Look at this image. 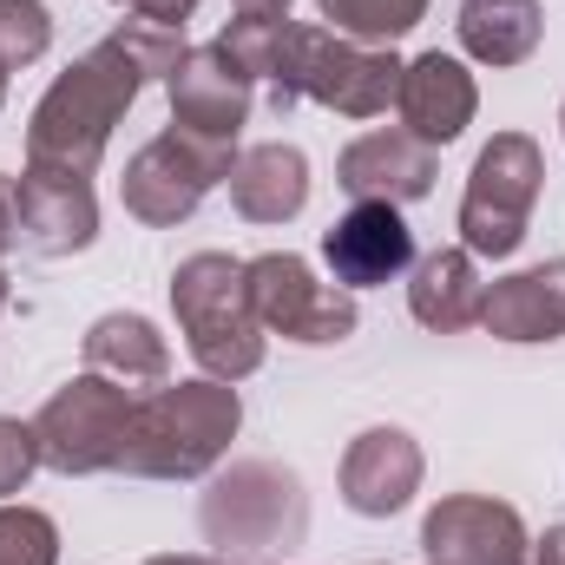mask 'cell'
<instances>
[{
    "mask_svg": "<svg viewBox=\"0 0 565 565\" xmlns=\"http://www.w3.org/2000/svg\"><path fill=\"white\" fill-rule=\"evenodd\" d=\"M86 369L93 375H113V382H164L171 375V342L158 335L151 316H132V309H113L86 329Z\"/></svg>",
    "mask_w": 565,
    "mask_h": 565,
    "instance_id": "obj_20",
    "label": "cell"
},
{
    "mask_svg": "<svg viewBox=\"0 0 565 565\" xmlns=\"http://www.w3.org/2000/svg\"><path fill=\"white\" fill-rule=\"evenodd\" d=\"M33 467H40V434H33V422H7L0 415V500L20 493L33 480Z\"/></svg>",
    "mask_w": 565,
    "mask_h": 565,
    "instance_id": "obj_26",
    "label": "cell"
},
{
    "mask_svg": "<svg viewBox=\"0 0 565 565\" xmlns=\"http://www.w3.org/2000/svg\"><path fill=\"white\" fill-rule=\"evenodd\" d=\"M139 20H158V26H184L198 13V0H126Z\"/></svg>",
    "mask_w": 565,
    "mask_h": 565,
    "instance_id": "obj_28",
    "label": "cell"
},
{
    "mask_svg": "<svg viewBox=\"0 0 565 565\" xmlns=\"http://www.w3.org/2000/svg\"><path fill=\"white\" fill-rule=\"evenodd\" d=\"M20 250V184L0 171V257Z\"/></svg>",
    "mask_w": 565,
    "mask_h": 565,
    "instance_id": "obj_27",
    "label": "cell"
},
{
    "mask_svg": "<svg viewBox=\"0 0 565 565\" xmlns=\"http://www.w3.org/2000/svg\"><path fill=\"white\" fill-rule=\"evenodd\" d=\"M132 388L113 382V375H73L66 388L46 395V408L33 415V434H40V467L53 473H106L119 467L126 454V434H132Z\"/></svg>",
    "mask_w": 565,
    "mask_h": 565,
    "instance_id": "obj_7",
    "label": "cell"
},
{
    "mask_svg": "<svg viewBox=\"0 0 565 565\" xmlns=\"http://www.w3.org/2000/svg\"><path fill=\"white\" fill-rule=\"evenodd\" d=\"M422 493V447L402 427H369L342 454V500L362 520H388Z\"/></svg>",
    "mask_w": 565,
    "mask_h": 565,
    "instance_id": "obj_13",
    "label": "cell"
},
{
    "mask_svg": "<svg viewBox=\"0 0 565 565\" xmlns=\"http://www.w3.org/2000/svg\"><path fill=\"white\" fill-rule=\"evenodd\" d=\"M454 26L480 66H520V60H533L546 13H540V0H460Z\"/></svg>",
    "mask_w": 565,
    "mask_h": 565,
    "instance_id": "obj_21",
    "label": "cell"
},
{
    "mask_svg": "<svg viewBox=\"0 0 565 565\" xmlns=\"http://www.w3.org/2000/svg\"><path fill=\"white\" fill-rule=\"evenodd\" d=\"M171 316L184 329L191 362L211 382H244L264 369V322L250 309L244 264L224 250H198L171 270Z\"/></svg>",
    "mask_w": 565,
    "mask_h": 565,
    "instance_id": "obj_3",
    "label": "cell"
},
{
    "mask_svg": "<svg viewBox=\"0 0 565 565\" xmlns=\"http://www.w3.org/2000/svg\"><path fill=\"white\" fill-rule=\"evenodd\" d=\"M145 86V66L106 33L93 53H79L33 106L26 119V164L33 171H66V178H93L106 145H113V126L132 113Z\"/></svg>",
    "mask_w": 565,
    "mask_h": 565,
    "instance_id": "obj_1",
    "label": "cell"
},
{
    "mask_svg": "<svg viewBox=\"0 0 565 565\" xmlns=\"http://www.w3.org/2000/svg\"><path fill=\"white\" fill-rule=\"evenodd\" d=\"M422 553L427 565H526L533 540H526V520L507 500H493V493H447L440 507H427Z\"/></svg>",
    "mask_w": 565,
    "mask_h": 565,
    "instance_id": "obj_10",
    "label": "cell"
},
{
    "mask_svg": "<svg viewBox=\"0 0 565 565\" xmlns=\"http://www.w3.org/2000/svg\"><path fill=\"white\" fill-rule=\"evenodd\" d=\"M244 13H289V0H237Z\"/></svg>",
    "mask_w": 565,
    "mask_h": 565,
    "instance_id": "obj_31",
    "label": "cell"
},
{
    "mask_svg": "<svg viewBox=\"0 0 565 565\" xmlns=\"http://www.w3.org/2000/svg\"><path fill=\"white\" fill-rule=\"evenodd\" d=\"M540 184H546V151L526 132H500L473 158V178H467V198H460V244L473 257H493V264L513 257L526 244Z\"/></svg>",
    "mask_w": 565,
    "mask_h": 565,
    "instance_id": "obj_6",
    "label": "cell"
},
{
    "mask_svg": "<svg viewBox=\"0 0 565 565\" xmlns=\"http://www.w3.org/2000/svg\"><path fill=\"white\" fill-rule=\"evenodd\" d=\"M0 106H7V79H0Z\"/></svg>",
    "mask_w": 565,
    "mask_h": 565,
    "instance_id": "obj_33",
    "label": "cell"
},
{
    "mask_svg": "<svg viewBox=\"0 0 565 565\" xmlns=\"http://www.w3.org/2000/svg\"><path fill=\"white\" fill-rule=\"evenodd\" d=\"M20 250L33 257H73L99 237V198L93 178H66V171H20Z\"/></svg>",
    "mask_w": 565,
    "mask_h": 565,
    "instance_id": "obj_11",
    "label": "cell"
},
{
    "mask_svg": "<svg viewBox=\"0 0 565 565\" xmlns=\"http://www.w3.org/2000/svg\"><path fill=\"white\" fill-rule=\"evenodd\" d=\"M0 565H60V526L40 507H0Z\"/></svg>",
    "mask_w": 565,
    "mask_h": 565,
    "instance_id": "obj_25",
    "label": "cell"
},
{
    "mask_svg": "<svg viewBox=\"0 0 565 565\" xmlns=\"http://www.w3.org/2000/svg\"><path fill=\"white\" fill-rule=\"evenodd\" d=\"M473 106H480V86H473V73L454 53L434 46V53L402 66L395 113H402V132H415L422 145H454L473 126Z\"/></svg>",
    "mask_w": 565,
    "mask_h": 565,
    "instance_id": "obj_16",
    "label": "cell"
},
{
    "mask_svg": "<svg viewBox=\"0 0 565 565\" xmlns=\"http://www.w3.org/2000/svg\"><path fill=\"white\" fill-rule=\"evenodd\" d=\"M395 93H402L395 46H362V40H342L329 26H296L289 60H282L277 86H270V106L289 113L296 99H316L342 119H375V113L395 106Z\"/></svg>",
    "mask_w": 565,
    "mask_h": 565,
    "instance_id": "obj_4",
    "label": "cell"
},
{
    "mask_svg": "<svg viewBox=\"0 0 565 565\" xmlns=\"http://www.w3.org/2000/svg\"><path fill=\"white\" fill-rule=\"evenodd\" d=\"M231 164H237V145H217V139L184 132V126H164L158 139H145L126 158L119 198H126V211L139 224L171 231V224H184L211 198V184H231Z\"/></svg>",
    "mask_w": 565,
    "mask_h": 565,
    "instance_id": "obj_8",
    "label": "cell"
},
{
    "mask_svg": "<svg viewBox=\"0 0 565 565\" xmlns=\"http://www.w3.org/2000/svg\"><path fill=\"white\" fill-rule=\"evenodd\" d=\"M231 204L250 224H289L309 204V158L296 145H250L231 164Z\"/></svg>",
    "mask_w": 565,
    "mask_h": 565,
    "instance_id": "obj_18",
    "label": "cell"
},
{
    "mask_svg": "<svg viewBox=\"0 0 565 565\" xmlns=\"http://www.w3.org/2000/svg\"><path fill=\"white\" fill-rule=\"evenodd\" d=\"M53 46V13L46 0H0V79L33 66Z\"/></svg>",
    "mask_w": 565,
    "mask_h": 565,
    "instance_id": "obj_24",
    "label": "cell"
},
{
    "mask_svg": "<svg viewBox=\"0 0 565 565\" xmlns=\"http://www.w3.org/2000/svg\"><path fill=\"white\" fill-rule=\"evenodd\" d=\"M119 7H126V0H119Z\"/></svg>",
    "mask_w": 565,
    "mask_h": 565,
    "instance_id": "obj_35",
    "label": "cell"
},
{
    "mask_svg": "<svg viewBox=\"0 0 565 565\" xmlns=\"http://www.w3.org/2000/svg\"><path fill=\"white\" fill-rule=\"evenodd\" d=\"M7 296H13V282H7V270H0V309H7Z\"/></svg>",
    "mask_w": 565,
    "mask_h": 565,
    "instance_id": "obj_32",
    "label": "cell"
},
{
    "mask_svg": "<svg viewBox=\"0 0 565 565\" xmlns=\"http://www.w3.org/2000/svg\"><path fill=\"white\" fill-rule=\"evenodd\" d=\"M322 257L342 289H375L415 264V231L402 224V204H355L322 231Z\"/></svg>",
    "mask_w": 565,
    "mask_h": 565,
    "instance_id": "obj_12",
    "label": "cell"
},
{
    "mask_svg": "<svg viewBox=\"0 0 565 565\" xmlns=\"http://www.w3.org/2000/svg\"><path fill=\"white\" fill-rule=\"evenodd\" d=\"M533 565H565V526H546V540L533 546Z\"/></svg>",
    "mask_w": 565,
    "mask_h": 565,
    "instance_id": "obj_29",
    "label": "cell"
},
{
    "mask_svg": "<svg viewBox=\"0 0 565 565\" xmlns=\"http://www.w3.org/2000/svg\"><path fill=\"white\" fill-rule=\"evenodd\" d=\"M335 184L355 204H415L434 191V145L415 132H362L335 158Z\"/></svg>",
    "mask_w": 565,
    "mask_h": 565,
    "instance_id": "obj_15",
    "label": "cell"
},
{
    "mask_svg": "<svg viewBox=\"0 0 565 565\" xmlns=\"http://www.w3.org/2000/svg\"><path fill=\"white\" fill-rule=\"evenodd\" d=\"M145 565H217V559H204V553H158V559H145Z\"/></svg>",
    "mask_w": 565,
    "mask_h": 565,
    "instance_id": "obj_30",
    "label": "cell"
},
{
    "mask_svg": "<svg viewBox=\"0 0 565 565\" xmlns=\"http://www.w3.org/2000/svg\"><path fill=\"white\" fill-rule=\"evenodd\" d=\"M244 282H250V309L264 322V335H282V342H302V349H329V342H349L362 309H355V289L342 282H316V270L289 250H270V257H250L244 264Z\"/></svg>",
    "mask_w": 565,
    "mask_h": 565,
    "instance_id": "obj_9",
    "label": "cell"
},
{
    "mask_svg": "<svg viewBox=\"0 0 565 565\" xmlns=\"http://www.w3.org/2000/svg\"><path fill=\"white\" fill-rule=\"evenodd\" d=\"M316 13H322L329 33H342V40L395 46V40L427 13V0H316Z\"/></svg>",
    "mask_w": 565,
    "mask_h": 565,
    "instance_id": "obj_23",
    "label": "cell"
},
{
    "mask_svg": "<svg viewBox=\"0 0 565 565\" xmlns=\"http://www.w3.org/2000/svg\"><path fill=\"white\" fill-rule=\"evenodd\" d=\"M237 422H244L237 382L204 375V382L158 388L132 415L119 473H132V480H198V473H211L224 460V447L237 440Z\"/></svg>",
    "mask_w": 565,
    "mask_h": 565,
    "instance_id": "obj_2",
    "label": "cell"
},
{
    "mask_svg": "<svg viewBox=\"0 0 565 565\" xmlns=\"http://www.w3.org/2000/svg\"><path fill=\"white\" fill-rule=\"evenodd\" d=\"M289 33H296L289 13H237V20L217 33V53L231 60L237 79H270V86H277L282 60H289Z\"/></svg>",
    "mask_w": 565,
    "mask_h": 565,
    "instance_id": "obj_22",
    "label": "cell"
},
{
    "mask_svg": "<svg viewBox=\"0 0 565 565\" xmlns=\"http://www.w3.org/2000/svg\"><path fill=\"white\" fill-rule=\"evenodd\" d=\"M559 126H565V113H559Z\"/></svg>",
    "mask_w": 565,
    "mask_h": 565,
    "instance_id": "obj_34",
    "label": "cell"
},
{
    "mask_svg": "<svg viewBox=\"0 0 565 565\" xmlns=\"http://www.w3.org/2000/svg\"><path fill=\"white\" fill-rule=\"evenodd\" d=\"M198 526L217 553H277V546L302 540L309 493L277 460H237L231 473L211 480V493L198 507Z\"/></svg>",
    "mask_w": 565,
    "mask_h": 565,
    "instance_id": "obj_5",
    "label": "cell"
},
{
    "mask_svg": "<svg viewBox=\"0 0 565 565\" xmlns=\"http://www.w3.org/2000/svg\"><path fill=\"white\" fill-rule=\"evenodd\" d=\"M487 335L500 342H559L565 335V264H540L520 277H500L480 302Z\"/></svg>",
    "mask_w": 565,
    "mask_h": 565,
    "instance_id": "obj_17",
    "label": "cell"
},
{
    "mask_svg": "<svg viewBox=\"0 0 565 565\" xmlns=\"http://www.w3.org/2000/svg\"><path fill=\"white\" fill-rule=\"evenodd\" d=\"M480 302H487V282L473 270V250L467 244H447L415 264V282H408V309L415 322L434 329V335H454L467 322H480Z\"/></svg>",
    "mask_w": 565,
    "mask_h": 565,
    "instance_id": "obj_19",
    "label": "cell"
},
{
    "mask_svg": "<svg viewBox=\"0 0 565 565\" xmlns=\"http://www.w3.org/2000/svg\"><path fill=\"white\" fill-rule=\"evenodd\" d=\"M164 93H171V126H184L198 139L237 145L244 119H250V79H237L217 46H191L178 60V73L164 79Z\"/></svg>",
    "mask_w": 565,
    "mask_h": 565,
    "instance_id": "obj_14",
    "label": "cell"
}]
</instances>
